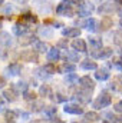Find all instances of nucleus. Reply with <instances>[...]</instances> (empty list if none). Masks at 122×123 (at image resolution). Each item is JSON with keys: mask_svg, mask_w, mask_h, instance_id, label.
I'll use <instances>...</instances> for the list:
<instances>
[{"mask_svg": "<svg viewBox=\"0 0 122 123\" xmlns=\"http://www.w3.org/2000/svg\"><path fill=\"white\" fill-rule=\"evenodd\" d=\"M42 69H43V72H45L47 76H52V74L56 73V66H55V63H50V62H47L46 64H43Z\"/></svg>", "mask_w": 122, "mask_h": 123, "instance_id": "nucleus-26", "label": "nucleus"}, {"mask_svg": "<svg viewBox=\"0 0 122 123\" xmlns=\"http://www.w3.org/2000/svg\"><path fill=\"white\" fill-rule=\"evenodd\" d=\"M4 86H6V80H4L3 76H0V89H3Z\"/></svg>", "mask_w": 122, "mask_h": 123, "instance_id": "nucleus-44", "label": "nucleus"}, {"mask_svg": "<svg viewBox=\"0 0 122 123\" xmlns=\"http://www.w3.org/2000/svg\"><path fill=\"white\" fill-rule=\"evenodd\" d=\"M6 72H7V74H10V76H19L20 72H22V66H20V63H17V62H12V63H9V66L6 67Z\"/></svg>", "mask_w": 122, "mask_h": 123, "instance_id": "nucleus-13", "label": "nucleus"}, {"mask_svg": "<svg viewBox=\"0 0 122 123\" xmlns=\"http://www.w3.org/2000/svg\"><path fill=\"white\" fill-rule=\"evenodd\" d=\"M114 112H116V113H122V100H118V102L114 105Z\"/></svg>", "mask_w": 122, "mask_h": 123, "instance_id": "nucleus-41", "label": "nucleus"}, {"mask_svg": "<svg viewBox=\"0 0 122 123\" xmlns=\"http://www.w3.org/2000/svg\"><path fill=\"white\" fill-rule=\"evenodd\" d=\"M0 3H3V0H0Z\"/></svg>", "mask_w": 122, "mask_h": 123, "instance_id": "nucleus-51", "label": "nucleus"}, {"mask_svg": "<svg viewBox=\"0 0 122 123\" xmlns=\"http://www.w3.org/2000/svg\"><path fill=\"white\" fill-rule=\"evenodd\" d=\"M12 89H14L16 92H26L29 89V85L26 82H17V83H13Z\"/></svg>", "mask_w": 122, "mask_h": 123, "instance_id": "nucleus-30", "label": "nucleus"}, {"mask_svg": "<svg viewBox=\"0 0 122 123\" xmlns=\"http://www.w3.org/2000/svg\"><path fill=\"white\" fill-rule=\"evenodd\" d=\"M49 122H50V123H65L63 120H61V117H58V116L50 117V119H49Z\"/></svg>", "mask_w": 122, "mask_h": 123, "instance_id": "nucleus-42", "label": "nucleus"}, {"mask_svg": "<svg viewBox=\"0 0 122 123\" xmlns=\"http://www.w3.org/2000/svg\"><path fill=\"white\" fill-rule=\"evenodd\" d=\"M56 47H58L59 50H68V39L59 40V42L56 43Z\"/></svg>", "mask_w": 122, "mask_h": 123, "instance_id": "nucleus-36", "label": "nucleus"}, {"mask_svg": "<svg viewBox=\"0 0 122 123\" xmlns=\"http://www.w3.org/2000/svg\"><path fill=\"white\" fill-rule=\"evenodd\" d=\"M119 26H121V29H122V19L119 20Z\"/></svg>", "mask_w": 122, "mask_h": 123, "instance_id": "nucleus-49", "label": "nucleus"}, {"mask_svg": "<svg viewBox=\"0 0 122 123\" xmlns=\"http://www.w3.org/2000/svg\"><path fill=\"white\" fill-rule=\"evenodd\" d=\"M34 50H36L37 53H46V52L49 50V46H47V43H45L43 40H36V42H34Z\"/></svg>", "mask_w": 122, "mask_h": 123, "instance_id": "nucleus-25", "label": "nucleus"}, {"mask_svg": "<svg viewBox=\"0 0 122 123\" xmlns=\"http://www.w3.org/2000/svg\"><path fill=\"white\" fill-rule=\"evenodd\" d=\"M30 123H45V120H39V119H37V120H32Z\"/></svg>", "mask_w": 122, "mask_h": 123, "instance_id": "nucleus-46", "label": "nucleus"}, {"mask_svg": "<svg viewBox=\"0 0 122 123\" xmlns=\"http://www.w3.org/2000/svg\"><path fill=\"white\" fill-rule=\"evenodd\" d=\"M27 30H29L27 25H26V23H22V22L14 23V26H13V33H14L16 36H19V37L25 36V34L27 33Z\"/></svg>", "mask_w": 122, "mask_h": 123, "instance_id": "nucleus-14", "label": "nucleus"}, {"mask_svg": "<svg viewBox=\"0 0 122 123\" xmlns=\"http://www.w3.org/2000/svg\"><path fill=\"white\" fill-rule=\"evenodd\" d=\"M78 83H79V86L82 87V89H91L93 90V87H95V80L92 79L91 76H82V77H79V80H78Z\"/></svg>", "mask_w": 122, "mask_h": 123, "instance_id": "nucleus-9", "label": "nucleus"}, {"mask_svg": "<svg viewBox=\"0 0 122 123\" xmlns=\"http://www.w3.org/2000/svg\"><path fill=\"white\" fill-rule=\"evenodd\" d=\"M39 33H40L42 36H45V37H49V39L53 36V30H52L50 27H45V29H40V31H39Z\"/></svg>", "mask_w": 122, "mask_h": 123, "instance_id": "nucleus-35", "label": "nucleus"}, {"mask_svg": "<svg viewBox=\"0 0 122 123\" xmlns=\"http://www.w3.org/2000/svg\"><path fill=\"white\" fill-rule=\"evenodd\" d=\"M39 94L43 96V97L50 96V94H52V89H50V86H49V85H42L40 89H39Z\"/></svg>", "mask_w": 122, "mask_h": 123, "instance_id": "nucleus-33", "label": "nucleus"}, {"mask_svg": "<svg viewBox=\"0 0 122 123\" xmlns=\"http://www.w3.org/2000/svg\"><path fill=\"white\" fill-rule=\"evenodd\" d=\"M114 26V20L111 16H103L101 23H99V30H108Z\"/></svg>", "mask_w": 122, "mask_h": 123, "instance_id": "nucleus-19", "label": "nucleus"}, {"mask_svg": "<svg viewBox=\"0 0 122 123\" xmlns=\"http://www.w3.org/2000/svg\"><path fill=\"white\" fill-rule=\"evenodd\" d=\"M42 112L45 113V116H46L47 119H50V117L56 116V112H58V109H56L55 106H43Z\"/></svg>", "mask_w": 122, "mask_h": 123, "instance_id": "nucleus-27", "label": "nucleus"}, {"mask_svg": "<svg viewBox=\"0 0 122 123\" xmlns=\"http://www.w3.org/2000/svg\"><path fill=\"white\" fill-rule=\"evenodd\" d=\"M105 123H106V122H105Z\"/></svg>", "mask_w": 122, "mask_h": 123, "instance_id": "nucleus-52", "label": "nucleus"}, {"mask_svg": "<svg viewBox=\"0 0 122 123\" xmlns=\"http://www.w3.org/2000/svg\"><path fill=\"white\" fill-rule=\"evenodd\" d=\"M20 59L26 63H37L39 62V55L34 49H29V50H23L20 53Z\"/></svg>", "mask_w": 122, "mask_h": 123, "instance_id": "nucleus-3", "label": "nucleus"}, {"mask_svg": "<svg viewBox=\"0 0 122 123\" xmlns=\"http://www.w3.org/2000/svg\"><path fill=\"white\" fill-rule=\"evenodd\" d=\"M83 122H86V123H95V122H98L99 119H101V116L95 112V110H92V112H86V113H83Z\"/></svg>", "mask_w": 122, "mask_h": 123, "instance_id": "nucleus-20", "label": "nucleus"}, {"mask_svg": "<svg viewBox=\"0 0 122 123\" xmlns=\"http://www.w3.org/2000/svg\"><path fill=\"white\" fill-rule=\"evenodd\" d=\"M78 80H79V76L73 72V73H66V76H65V82L68 83V85H75V83H78Z\"/></svg>", "mask_w": 122, "mask_h": 123, "instance_id": "nucleus-28", "label": "nucleus"}, {"mask_svg": "<svg viewBox=\"0 0 122 123\" xmlns=\"http://www.w3.org/2000/svg\"><path fill=\"white\" fill-rule=\"evenodd\" d=\"M22 20L25 23H27V25H32V23H36L37 22V16H34L33 13H26V14H23Z\"/></svg>", "mask_w": 122, "mask_h": 123, "instance_id": "nucleus-31", "label": "nucleus"}, {"mask_svg": "<svg viewBox=\"0 0 122 123\" xmlns=\"http://www.w3.org/2000/svg\"><path fill=\"white\" fill-rule=\"evenodd\" d=\"M81 67L83 70H96L98 69V63L95 62V59L85 57L83 60H81Z\"/></svg>", "mask_w": 122, "mask_h": 123, "instance_id": "nucleus-15", "label": "nucleus"}, {"mask_svg": "<svg viewBox=\"0 0 122 123\" xmlns=\"http://www.w3.org/2000/svg\"><path fill=\"white\" fill-rule=\"evenodd\" d=\"M12 44H13V39H12L10 33H7V31H1V33H0V46L10 47Z\"/></svg>", "mask_w": 122, "mask_h": 123, "instance_id": "nucleus-18", "label": "nucleus"}, {"mask_svg": "<svg viewBox=\"0 0 122 123\" xmlns=\"http://www.w3.org/2000/svg\"><path fill=\"white\" fill-rule=\"evenodd\" d=\"M4 119L7 122H14L17 119V112L16 110H6L4 112Z\"/></svg>", "mask_w": 122, "mask_h": 123, "instance_id": "nucleus-32", "label": "nucleus"}, {"mask_svg": "<svg viewBox=\"0 0 122 123\" xmlns=\"http://www.w3.org/2000/svg\"><path fill=\"white\" fill-rule=\"evenodd\" d=\"M121 37H122L121 33H119V31H115V33H114V36H112V42H114L115 44H121V43H122Z\"/></svg>", "mask_w": 122, "mask_h": 123, "instance_id": "nucleus-39", "label": "nucleus"}, {"mask_svg": "<svg viewBox=\"0 0 122 123\" xmlns=\"http://www.w3.org/2000/svg\"><path fill=\"white\" fill-rule=\"evenodd\" d=\"M75 70H76V64H75V63H69V62H63L59 67H56V72H59L62 74L73 73Z\"/></svg>", "mask_w": 122, "mask_h": 123, "instance_id": "nucleus-10", "label": "nucleus"}, {"mask_svg": "<svg viewBox=\"0 0 122 123\" xmlns=\"http://www.w3.org/2000/svg\"><path fill=\"white\" fill-rule=\"evenodd\" d=\"M76 99L81 102V103H89L92 99V90L91 89H82L81 87V90L76 93Z\"/></svg>", "mask_w": 122, "mask_h": 123, "instance_id": "nucleus-7", "label": "nucleus"}, {"mask_svg": "<svg viewBox=\"0 0 122 123\" xmlns=\"http://www.w3.org/2000/svg\"><path fill=\"white\" fill-rule=\"evenodd\" d=\"M36 42V36H33V34H25V36H22V39H20V44L22 46H27V44H32V43H34Z\"/></svg>", "mask_w": 122, "mask_h": 123, "instance_id": "nucleus-29", "label": "nucleus"}, {"mask_svg": "<svg viewBox=\"0 0 122 123\" xmlns=\"http://www.w3.org/2000/svg\"><path fill=\"white\" fill-rule=\"evenodd\" d=\"M52 96H55L53 100H55L56 103H61V102H65V100H66V97H65L63 94H61V93H56V94H52Z\"/></svg>", "mask_w": 122, "mask_h": 123, "instance_id": "nucleus-40", "label": "nucleus"}, {"mask_svg": "<svg viewBox=\"0 0 122 123\" xmlns=\"http://www.w3.org/2000/svg\"><path fill=\"white\" fill-rule=\"evenodd\" d=\"M116 1V4H122V0H115Z\"/></svg>", "mask_w": 122, "mask_h": 123, "instance_id": "nucleus-47", "label": "nucleus"}, {"mask_svg": "<svg viewBox=\"0 0 122 123\" xmlns=\"http://www.w3.org/2000/svg\"><path fill=\"white\" fill-rule=\"evenodd\" d=\"M23 99L27 100V102H34V100H36V93L27 89L26 92H23Z\"/></svg>", "mask_w": 122, "mask_h": 123, "instance_id": "nucleus-34", "label": "nucleus"}, {"mask_svg": "<svg viewBox=\"0 0 122 123\" xmlns=\"http://www.w3.org/2000/svg\"><path fill=\"white\" fill-rule=\"evenodd\" d=\"M46 57H47V62H50V63H55V62L61 60V57H62L61 50L58 47H52V49H49L46 52Z\"/></svg>", "mask_w": 122, "mask_h": 123, "instance_id": "nucleus-11", "label": "nucleus"}, {"mask_svg": "<svg viewBox=\"0 0 122 123\" xmlns=\"http://www.w3.org/2000/svg\"><path fill=\"white\" fill-rule=\"evenodd\" d=\"M112 53H114V50L111 47H103V46L101 49H98V50H92L91 52L93 59H108V57L112 56Z\"/></svg>", "mask_w": 122, "mask_h": 123, "instance_id": "nucleus-4", "label": "nucleus"}, {"mask_svg": "<svg viewBox=\"0 0 122 123\" xmlns=\"http://www.w3.org/2000/svg\"><path fill=\"white\" fill-rule=\"evenodd\" d=\"M111 103H112V96L108 92H101V94L93 100L92 105L96 110H99V109H105V107L111 106Z\"/></svg>", "mask_w": 122, "mask_h": 123, "instance_id": "nucleus-2", "label": "nucleus"}, {"mask_svg": "<svg viewBox=\"0 0 122 123\" xmlns=\"http://www.w3.org/2000/svg\"><path fill=\"white\" fill-rule=\"evenodd\" d=\"M89 39V46H91V49L89 50H98V49H101L103 44H102V39H99V37H93V36H89L88 37Z\"/></svg>", "mask_w": 122, "mask_h": 123, "instance_id": "nucleus-21", "label": "nucleus"}, {"mask_svg": "<svg viewBox=\"0 0 122 123\" xmlns=\"http://www.w3.org/2000/svg\"><path fill=\"white\" fill-rule=\"evenodd\" d=\"M112 67L116 69V70H119V72H122V59H114L112 60Z\"/></svg>", "mask_w": 122, "mask_h": 123, "instance_id": "nucleus-37", "label": "nucleus"}, {"mask_svg": "<svg viewBox=\"0 0 122 123\" xmlns=\"http://www.w3.org/2000/svg\"><path fill=\"white\" fill-rule=\"evenodd\" d=\"M95 77L98 80H101V82H105V80H108L111 77V73H109V70L106 67H102V69L98 67L96 69V73H95Z\"/></svg>", "mask_w": 122, "mask_h": 123, "instance_id": "nucleus-17", "label": "nucleus"}, {"mask_svg": "<svg viewBox=\"0 0 122 123\" xmlns=\"http://www.w3.org/2000/svg\"><path fill=\"white\" fill-rule=\"evenodd\" d=\"M3 99H6L7 102H16L17 100V92L14 89H6L3 92Z\"/></svg>", "mask_w": 122, "mask_h": 123, "instance_id": "nucleus-22", "label": "nucleus"}, {"mask_svg": "<svg viewBox=\"0 0 122 123\" xmlns=\"http://www.w3.org/2000/svg\"><path fill=\"white\" fill-rule=\"evenodd\" d=\"M111 10H112V6H111V4H108V3H106V4H102V6L98 9V12H99V13H109Z\"/></svg>", "mask_w": 122, "mask_h": 123, "instance_id": "nucleus-38", "label": "nucleus"}, {"mask_svg": "<svg viewBox=\"0 0 122 123\" xmlns=\"http://www.w3.org/2000/svg\"><path fill=\"white\" fill-rule=\"evenodd\" d=\"M63 110L69 115H83L85 113L82 105H79V103H66Z\"/></svg>", "mask_w": 122, "mask_h": 123, "instance_id": "nucleus-5", "label": "nucleus"}, {"mask_svg": "<svg viewBox=\"0 0 122 123\" xmlns=\"http://www.w3.org/2000/svg\"><path fill=\"white\" fill-rule=\"evenodd\" d=\"M62 34L68 39H76V37L81 36V29H78V27H65L62 30Z\"/></svg>", "mask_w": 122, "mask_h": 123, "instance_id": "nucleus-16", "label": "nucleus"}, {"mask_svg": "<svg viewBox=\"0 0 122 123\" xmlns=\"http://www.w3.org/2000/svg\"><path fill=\"white\" fill-rule=\"evenodd\" d=\"M93 10H95L93 4L85 1L82 6L78 7V16H79V17H91V14L93 13Z\"/></svg>", "mask_w": 122, "mask_h": 123, "instance_id": "nucleus-6", "label": "nucleus"}, {"mask_svg": "<svg viewBox=\"0 0 122 123\" xmlns=\"http://www.w3.org/2000/svg\"><path fill=\"white\" fill-rule=\"evenodd\" d=\"M3 105H4V99L3 96H0V107H3Z\"/></svg>", "mask_w": 122, "mask_h": 123, "instance_id": "nucleus-45", "label": "nucleus"}, {"mask_svg": "<svg viewBox=\"0 0 122 123\" xmlns=\"http://www.w3.org/2000/svg\"><path fill=\"white\" fill-rule=\"evenodd\" d=\"M72 47H73V50L78 52V53H86V52H88V46H86V42H85L83 39H78V37L73 39Z\"/></svg>", "mask_w": 122, "mask_h": 123, "instance_id": "nucleus-8", "label": "nucleus"}, {"mask_svg": "<svg viewBox=\"0 0 122 123\" xmlns=\"http://www.w3.org/2000/svg\"><path fill=\"white\" fill-rule=\"evenodd\" d=\"M70 3H72L73 6H78V7H79V6H82V4L85 3V0H70Z\"/></svg>", "mask_w": 122, "mask_h": 123, "instance_id": "nucleus-43", "label": "nucleus"}, {"mask_svg": "<svg viewBox=\"0 0 122 123\" xmlns=\"http://www.w3.org/2000/svg\"><path fill=\"white\" fill-rule=\"evenodd\" d=\"M56 14L58 16H65V17H73L75 16L73 4L70 3V0H63L56 6Z\"/></svg>", "mask_w": 122, "mask_h": 123, "instance_id": "nucleus-1", "label": "nucleus"}, {"mask_svg": "<svg viewBox=\"0 0 122 123\" xmlns=\"http://www.w3.org/2000/svg\"><path fill=\"white\" fill-rule=\"evenodd\" d=\"M75 123H86V122H75Z\"/></svg>", "mask_w": 122, "mask_h": 123, "instance_id": "nucleus-50", "label": "nucleus"}, {"mask_svg": "<svg viewBox=\"0 0 122 123\" xmlns=\"http://www.w3.org/2000/svg\"><path fill=\"white\" fill-rule=\"evenodd\" d=\"M105 122L106 123H122V116L114 115V112L105 113Z\"/></svg>", "mask_w": 122, "mask_h": 123, "instance_id": "nucleus-24", "label": "nucleus"}, {"mask_svg": "<svg viewBox=\"0 0 122 123\" xmlns=\"http://www.w3.org/2000/svg\"><path fill=\"white\" fill-rule=\"evenodd\" d=\"M83 27H85L86 30L95 33V31L99 30V22H98L96 19H93V17H89V19H86V20L83 22Z\"/></svg>", "mask_w": 122, "mask_h": 123, "instance_id": "nucleus-12", "label": "nucleus"}, {"mask_svg": "<svg viewBox=\"0 0 122 123\" xmlns=\"http://www.w3.org/2000/svg\"><path fill=\"white\" fill-rule=\"evenodd\" d=\"M119 55H121V59H122V43H121V50H119Z\"/></svg>", "mask_w": 122, "mask_h": 123, "instance_id": "nucleus-48", "label": "nucleus"}, {"mask_svg": "<svg viewBox=\"0 0 122 123\" xmlns=\"http://www.w3.org/2000/svg\"><path fill=\"white\" fill-rule=\"evenodd\" d=\"M65 60L69 62V63L79 62V53L75 52V50H66V53H65Z\"/></svg>", "mask_w": 122, "mask_h": 123, "instance_id": "nucleus-23", "label": "nucleus"}]
</instances>
